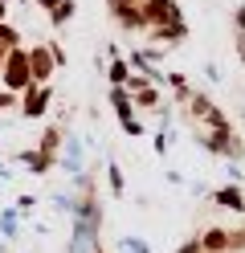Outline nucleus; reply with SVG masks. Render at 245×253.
I'll list each match as a JSON object with an SVG mask.
<instances>
[{
    "mask_svg": "<svg viewBox=\"0 0 245 253\" xmlns=\"http://www.w3.org/2000/svg\"><path fill=\"white\" fill-rule=\"evenodd\" d=\"M0 78H4V86H8V94L12 90H29L33 86V74H29V57L16 49V53H8L4 61H0Z\"/></svg>",
    "mask_w": 245,
    "mask_h": 253,
    "instance_id": "nucleus-1",
    "label": "nucleus"
},
{
    "mask_svg": "<svg viewBox=\"0 0 245 253\" xmlns=\"http://www.w3.org/2000/svg\"><path fill=\"white\" fill-rule=\"evenodd\" d=\"M49 70H53V53H49L45 45H37V49L29 53V74H33V86H41L45 78H49Z\"/></svg>",
    "mask_w": 245,
    "mask_h": 253,
    "instance_id": "nucleus-2",
    "label": "nucleus"
},
{
    "mask_svg": "<svg viewBox=\"0 0 245 253\" xmlns=\"http://www.w3.org/2000/svg\"><path fill=\"white\" fill-rule=\"evenodd\" d=\"M41 106H45V90H41V86H29V98H25V110H29V115H41Z\"/></svg>",
    "mask_w": 245,
    "mask_h": 253,
    "instance_id": "nucleus-3",
    "label": "nucleus"
},
{
    "mask_svg": "<svg viewBox=\"0 0 245 253\" xmlns=\"http://www.w3.org/2000/svg\"><path fill=\"white\" fill-rule=\"evenodd\" d=\"M217 200H221V204H229V209H241V204H245V200H241V192H233V188H225Z\"/></svg>",
    "mask_w": 245,
    "mask_h": 253,
    "instance_id": "nucleus-4",
    "label": "nucleus"
}]
</instances>
